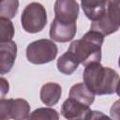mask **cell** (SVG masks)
<instances>
[{"instance_id": "cell-1", "label": "cell", "mask_w": 120, "mask_h": 120, "mask_svg": "<svg viewBox=\"0 0 120 120\" xmlns=\"http://www.w3.org/2000/svg\"><path fill=\"white\" fill-rule=\"evenodd\" d=\"M83 83L94 95H111L118 93L119 75L100 63H94L85 67L83 71Z\"/></svg>"}, {"instance_id": "cell-2", "label": "cell", "mask_w": 120, "mask_h": 120, "mask_svg": "<svg viewBox=\"0 0 120 120\" xmlns=\"http://www.w3.org/2000/svg\"><path fill=\"white\" fill-rule=\"evenodd\" d=\"M103 40L104 37L102 35L90 30L81 39L72 41L68 51L74 55L79 64H82L84 67L99 63Z\"/></svg>"}, {"instance_id": "cell-3", "label": "cell", "mask_w": 120, "mask_h": 120, "mask_svg": "<svg viewBox=\"0 0 120 120\" xmlns=\"http://www.w3.org/2000/svg\"><path fill=\"white\" fill-rule=\"evenodd\" d=\"M120 25V1H107L106 11L103 16L93 22L90 30L102 35H111L119 29Z\"/></svg>"}, {"instance_id": "cell-4", "label": "cell", "mask_w": 120, "mask_h": 120, "mask_svg": "<svg viewBox=\"0 0 120 120\" xmlns=\"http://www.w3.org/2000/svg\"><path fill=\"white\" fill-rule=\"evenodd\" d=\"M22 26L28 33L40 32L47 23V12L45 8L37 2L28 4L21 16Z\"/></svg>"}, {"instance_id": "cell-5", "label": "cell", "mask_w": 120, "mask_h": 120, "mask_svg": "<svg viewBox=\"0 0 120 120\" xmlns=\"http://www.w3.org/2000/svg\"><path fill=\"white\" fill-rule=\"evenodd\" d=\"M57 52V46L52 40L43 38L28 44L26 48V57L32 64H46L56 57Z\"/></svg>"}, {"instance_id": "cell-6", "label": "cell", "mask_w": 120, "mask_h": 120, "mask_svg": "<svg viewBox=\"0 0 120 120\" xmlns=\"http://www.w3.org/2000/svg\"><path fill=\"white\" fill-rule=\"evenodd\" d=\"M30 114V105L22 98L0 100V120H26Z\"/></svg>"}, {"instance_id": "cell-7", "label": "cell", "mask_w": 120, "mask_h": 120, "mask_svg": "<svg viewBox=\"0 0 120 120\" xmlns=\"http://www.w3.org/2000/svg\"><path fill=\"white\" fill-rule=\"evenodd\" d=\"M54 19L62 23L75 24L79 15V4L73 0H57L54 3Z\"/></svg>"}, {"instance_id": "cell-8", "label": "cell", "mask_w": 120, "mask_h": 120, "mask_svg": "<svg viewBox=\"0 0 120 120\" xmlns=\"http://www.w3.org/2000/svg\"><path fill=\"white\" fill-rule=\"evenodd\" d=\"M90 108L72 98H68L64 101L61 107V114L67 120H86Z\"/></svg>"}, {"instance_id": "cell-9", "label": "cell", "mask_w": 120, "mask_h": 120, "mask_svg": "<svg viewBox=\"0 0 120 120\" xmlns=\"http://www.w3.org/2000/svg\"><path fill=\"white\" fill-rule=\"evenodd\" d=\"M77 24H67L52 20L50 27V38L57 42L70 41L76 35Z\"/></svg>"}, {"instance_id": "cell-10", "label": "cell", "mask_w": 120, "mask_h": 120, "mask_svg": "<svg viewBox=\"0 0 120 120\" xmlns=\"http://www.w3.org/2000/svg\"><path fill=\"white\" fill-rule=\"evenodd\" d=\"M17 57V44L14 41L0 43V74L11 70Z\"/></svg>"}, {"instance_id": "cell-11", "label": "cell", "mask_w": 120, "mask_h": 120, "mask_svg": "<svg viewBox=\"0 0 120 120\" xmlns=\"http://www.w3.org/2000/svg\"><path fill=\"white\" fill-rule=\"evenodd\" d=\"M85 16L92 22L99 20L106 11L107 1L101 0H83L81 3Z\"/></svg>"}, {"instance_id": "cell-12", "label": "cell", "mask_w": 120, "mask_h": 120, "mask_svg": "<svg viewBox=\"0 0 120 120\" xmlns=\"http://www.w3.org/2000/svg\"><path fill=\"white\" fill-rule=\"evenodd\" d=\"M62 94V88L60 84L55 82H47L40 89V99L48 106L55 105Z\"/></svg>"}, {"instance_id": "cell-13", "label": "cell", "mask_w": 120, "mask_h": 120, "mask_svg": "<svg viewBox=\"0 0 120 120\" xmlns=\"http://www.w3.org/2000/svg\"><path fill=\"white\" fill-rule=\"evenodd\" d=\"M69 98H72L82 104L90 106L95 100V95L87 88L83 82L74 84L69 90Z\"/></svg>"}, {"instance_id": "cell-14", "label": "cell", "mask_w": 120, "mask_h": 120, "mask_svg": "<svg viewBox=\"0 0 120 120\" xmlns=\"http://www.w3.org/2000/svg\"><path fill=\"white\" fill-rule=\"evenodd\" d=\"M78 66L79 62L74 57V55L68 51L62 54L57 60V69L65 75L72 74L77 69Z\"/></svg>"}, {"instance_id": "cell-15", "label": "cell", "mask_w": 120, "mask_h": 120, "mask_svg": "<svg viewBox=\"0 0 120 120\" xmlns=\"http://www.w3.org/2000/svg\"><path fill=\"white\" fill-rule=\"evenodd\" d=\"M26 120H59V113L52 108H38L29 114Z\"/></svg>"}, {"instance_id": "cell-16", "label": "cell", "mask_w": 120, "mask_h": 120, "mask_svg": "<svg viewBox=\"0 0 120 120\" xmlns=\"http://www.w3.org/2000/svg\"><path fill=\"white\" fill-rule=\"evenodd\" d=\"M15 29L9 19L0 17V43L11 41L14 37Z\"/></svg>"}, {"instance_id": "cell-17", "label": "cell", "mask_w": 120, "mask_h": 120, "mask_svg": "<svg viewBox=\"0 0 120 120\" xmlns=\"http://www.w3.org/2000/svg\"><path fill=\"white\" fill-rule=\"evenodd\" d=\"M19 2L17 0L0 1V17L12 19L17 14Z\"/></svg>"}, {"instance_id": "cell-18", "label": "cell", "mask_w": 120, "mask_h": 120, "mask_svg": "<svg viewBox=\"0 0 120 120\" xmlns=\"http://www.w3.org/2000/svg\"><path fill=\"white\" fill-rule=\"evenodd\" d=\"M86 120H112L106 114L98 111H90Z\"/></svg>"}, {"instance_id": "cell-19", "label": "cell", "mask_w": 120, "mask_h": 120, "mask_svg": "<svg viewBox=\"0 0 120 120\" xmlns=\"http://www.w3.org/2000/svg\"><path fill=\"white\" fill-rule=\"evenodd\" d=\"M9 83L7 79L0 76V100L5 98V96L8 93Z\"/></svg>"}]
</instances>
